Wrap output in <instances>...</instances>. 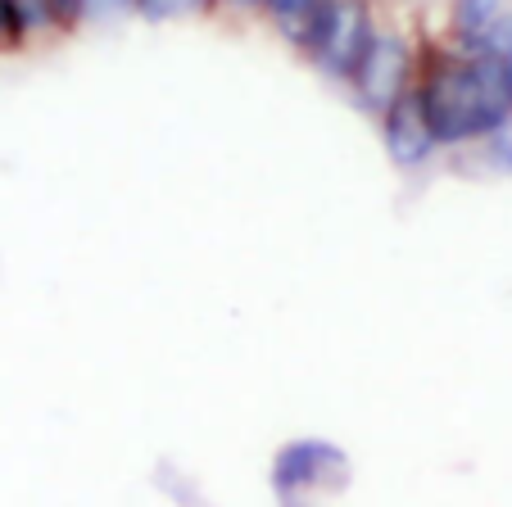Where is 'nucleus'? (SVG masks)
<instances>
[{"label":"nucleus","instance_id":"obj_1","mask_svg":"<svg viewBox=\"0 0 512 507\" xmlns=\"http://www.w3.org/2000/svg\"><path fill=\"white\" fill-rule=\"evenodd\" d=\"M417 91L440 145H472L512 123V68L494 50L463 55L440 37H422Z\"/></svg>","mask_w":512,"mask_h":507},{"label":"nucleus","instance_id":"obj_2","mask_svg":"<svg viewBox=\"0 0 512 507\" xmlns=\"http://www.w3.org/2000/svg\"><path fill=\"white\" fill-rule=\"evenodd\" d=\"M377 32H381L377 0H322L309 32H304V41H300V55L309 59L318 73L336 77V82H349Z\"/></svg>","mask_w":512,"mask_h":507},{"label":"nucleus","instance_id":"obj_3","mask_svg":"<svg viewBox=\"0 0 512 507\" xmlns=\"http://www.w3.org/2000/svg\"><path fill=\"white\" fill-rule=\"evenodd\" d=\"M417 87V41L408 32L381 23V32L372 37L368 55L358 59L354 77H349V91L372 118H381L395 105L404 91Z\"/></svg>","mask_w":512,"mask_h":507},{"label":"nucleus","instance_id":"obj_4","mask_svg":"<svg viewBox=\"0 0 512 507\" xmlns=\"http://www.w3.org/2000/svg\"><path fill=\"white\" fill-rule=\"evenodd\" d=\"M349 485V458L327 440H290L272 458V494L281 507H309V498Z\"/></svg>","mask_w":512,"mask_h":507},{"label":"nucleus","instance_id":"obj_5","mask_svg":"<svg viewBox=\"0 0 512 507\" xmlns=\"http://www.w3.org/2000/svg\"><path fill=\"white\" fill-rule=\"evenodd\" d=\"M381 123V145H386V159L395 163V168H422V163H431V154L440 150V136H435L431 127V114H426L422 105V91H404V96L395 100V105L386 109V114L377 118Z\"/></svg>","mask_w":512,"mask_h":507},{"label":"nucleus","instance_id":"obj_6","mask_svg":"<svg viewBox=\"0 0 512 507\" xmlns=\"http://www.w3.org/2000/svg\"><path fill=\"white\" fill-rule=\"evenodd\" d=\"M14 5V23H19L23 50L37 41H55V37H73L82 28V10L78 0H10Z\"/></svg>","mask_w":512,"mask_h":507},{"label":"nucleus","instance_id":"obj_7","mask_svg":"<svg viewBox=\"0 0 512 507\" xmlns=\"http://www.w3.org/2000/svg\"><path fill=\"white\" fill-rule=\"evenodd\" d=\"M503 0H449V23L440 32V41H449L463 55H485L494 23L503 19Z\"/></svg>","mask_w":512,"mask_h":507},{"label":"nucleus","instance_id":"obj_8","mask_svg":"<svg viewBox=\"0 0 512 507\" xmlns=\"http://www.w3.org/2000/svg\"><path fill=\"white\" fill-rule=\"evenodd\" d=\"M318 5L322 0H263V19H268L290 46L300 50V41H304V32H309L313 14H318Z\"/></svg>","mask_w":512,"mask_h":507},{"label":"nucleus","instance_id":"obj_9","mask_svg":"<svg viewBox=\"0 0 512 507\" xmlns=\"http://www.w3.org/2000/svg\"><path fill=\"white\" fill-rule=\"evenodd\" d=\"M136 14L145 19H182V14H209V0H136Z\"/></svg>","mask_w":512,"mask_h":507},{"label":"nucleus","instance_id":"obj_10","mask_svg":"<svg viewBox=\"0 0 512 507\" xmlns=\"http://www.w3.org/2000/svg\"><path fill=\"white\" fill-rule=\"evenodd\" d=\"M476 145H481V159L490 163L494 173H512V123L499 127V132H490L485 141H476Z\"/></svg>","mask_w":512,"mask_h":507},{"label":"nucleus","instance_id":"obj_11","mask_svg":"<svg viewBox=\"0 0 512 507\" xmlns=\"http://www.w3.org/2000/svg\"><path fill=\"white\" fill-rule=\"evenodd\" d=\"M209 14L223 23H250L263 19V0H209Z\"/></svg>","mask_w":512,"mask_h":507},{"label":"nucleus","instance_id":"obj_12","mask_svg":"<svg viewBox=\"0 0 512 507\" xmlns=\"http://www.w3.org/2000/svg\"><path fill=\"white\" fill-rule=\"evenodd\" d=\"M78 10H82V19H118V14H127V10H136V0H78Z\"/></svg>","mask_w":512,"mask_h":507},{"label":"nucleus","instance_id":"obj_13","mask_svg":"<svg viewBox=\"0 0 512 507\" xmlns=\"http://www.w3.org/2000/svg\"><path fill=\"white\" fill-rule=\"evenodd\" d=\"M23 50V37H19V23H14V5L0 0V55H14Z\"/></svg>","mask_w":512,"mask_h":507},{"label":"nucleus","instance_id":"obj_14","mask_svg":"<svg viewBox=\"0 0 512 507\" xmlns=\"http://www.w3.org/2000/svg\"><path fill=\"white\" fill-rule=\"evenodd\" d=\"M508 68H512V59H508Z\"/></svg>","mask_w":512,"mask_h":507}]
</instances>
